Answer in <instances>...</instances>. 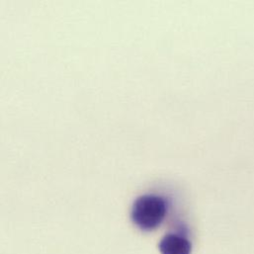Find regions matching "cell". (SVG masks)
Listing matches in <instances>:
<instances>
[{
	"label": "cell",
	"mask_w": 254,
	"mask_h": 254,
	"mask_svg": "<svg viewBox=\"0 0 254 254\" xmlns=\"http://www.w3.org/2000/svg\"><path fill=\"white\" fill-rule=\"evenodd\" d=\"M167 213V205L157 195L138 197L131 208V220L141 231H153L163 222Z\"/></svg>",
	"instance_id": "obj_1"
},
{
	"label": "cell",
	"mask_w": 254,
	"mask_h": 254,
	"mask_svg": "<svg viewBox=\"0 0 254 254\" xmlns=\"http://www.w3.org/2000/svg\"><path fill=\"white\" fill-rule=\"evenodd\" d=\"M192 247L190 242L178 235L169 234L159 243L161 254H191Z\"/></svg>",
	"instance_id": "obj_2"
}]
</instances>
